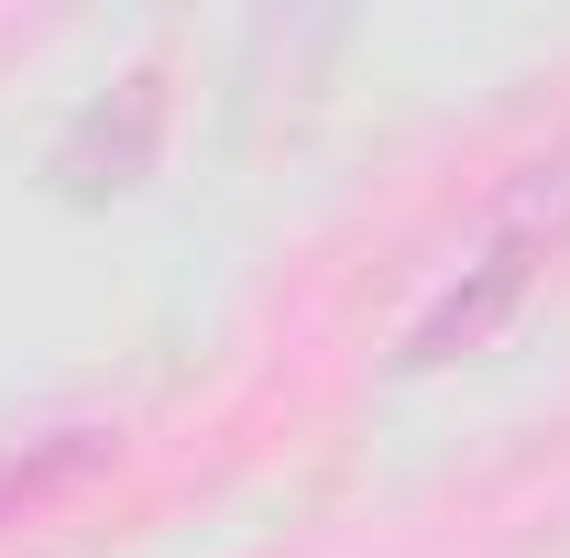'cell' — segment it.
Masks as SVG:
<instances>
[{"mask_svg": "<svg viewBox=\"0 0 570 558\" xmlns=\"http://www.w3.org/2000/svg\"><path fill=\"white\" fill-rule=\"evenodd\" d=\"M560 241H570V142H560V153H538V165H515V187H504L483 252L439 285V307L406 329L395 372H450L461 350H483L504 318L527 307V285L549 275V252H560Z\"/></svg>", "mask_w": 570, "mask_h": 558, "instance_id": "cell-1", "label": "cell"}, {"mask_svg": "<svg viewBox=\"0 0 570 558\" xmlns=\"http://www.w3.org/2000/svg\"><path fill=\"white\" fill-rule=\"evenodd\" d=\"M165 110H176V88H165V67H154V56H142V67H121L99 99H77V121L56 132V153H45L56 198H77V209L132 198L142 176H154V153H165Z\"/></svg>", "mask_w": 570, "mask_h": 558, "instance_id": "cell-2", "label": "cell"}, {"mask_svg": "<svg viewBox=\"0 0 570 558\" xmlns=\"http://www.w3.org/2000/svg\"><path fill=\"white\" fill-rule=\"evenodd\" d=\"M110 427H45V438H22V449H0V526H22V515H45V504H67L88 471H110Z\"/></svg>", "mask_w": 570, "mask_h": 558, "instance_id": "cell-3", "label": "cell"}]
</instances>
